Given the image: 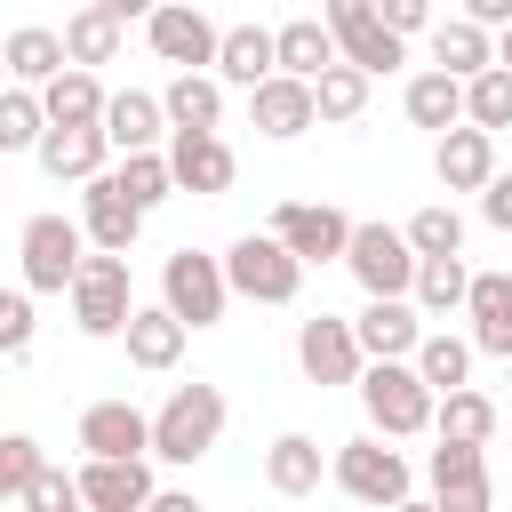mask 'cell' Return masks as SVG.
Returning <instances> with one entry per match:
<instances>
[{"mask_svg":"<svg viewBox=\"0 0 512 512\" xmlns=\"http://www.w3.org/2000/svg\"><path fill=\"white\" fill-rule=\"evenodd\" d=\"M416 240L408 224H352V248H344V272L360 280V296H416Z\"/></svg>","mask_w":512,"mask_h":512,"instance_id":"52a82bcc","label":"cell"},{"mask_svg":"<svg viewBox=\"0 0 512 512\" xmlns=\"http://www.w3.org/2000/svg\"><path fill=\"white\" fill-rule=\"evenodd\" d=\"M112 176H120V192H128L136 208H160V200L176 192V160H168L160 144H152V152H120V168H112Z\"/></svg>","mask_w":512,"mask_h":512,"instance_id":"8d00e7d4","label":"cell"},{"mask_svg":"<svg viewBox=\"0 0 512 512\" xmlns=\"http://www.w3.org/2000/svg\"><path fill=\"white\" fill-rule=\"evenodd\" d=\"M80 496H88V512H144L160 488H152L144 456H88L80 464Z\"/></svg>","mask_w":512,"mask_h":512,"instance_id":"d6986e66","label":"cell"},{"mask_svg":"<svg viewBox=\"0 0 512 512\" xmlns=\"http://www.w3.org/2000/svg\"><path fill=\"white\" fill-rule=\"evenodd\" d=\"M144 40H152V56L176 64V72H216V48H224V32H216L192 0H160L152 24H144Z\"/></svg>","mask_w":512,"mask_h":512,"instance_id":"8fae6325","label":"cell"},{"mask_svg":"<svg viewBox=\"0 0 512 512\" xmlns=\"http://www.w3.org/2000/svg\"><path fill=\"white\" fill-rule=\"evenodd\" d=\"M376 8H384V24H392V32H408V40L432 24V0H376Z\"/></svg>","mask_w":512,"mask_h":512,"instance_id":"bcb514c9","label":"cell"},{"mask_svg":"<svg viewBox=\"0 0 512 512\" xmlns=\"http://www.w3.org/2000/svg\"><path fill=\"white\" fill-rule=\"evenodd\" d=\"M328 64H344V40L328 32V16H288V24H280V72L320 80Z\"/></svg>","mask_w":512,"mask_h":512,"instance_id":"4316f807","label":"cell"},{"mask_svg":"<svg viewBox=\"0 0 512 512\" xmlns=\"http://www.w3.org/2000/svg\"><path fill=\"white\" fill-rule=\"evenodd\" d=\"M328 480H336L352 504H368V512H392L400 496H416V472H408V456H400L384 432H360V440H344Z\"/></svg>","mask_w":512,"mask_h":512,"instance_id":"5b68a950","label":"cell"},{"mask_svg":"<svg viewBox=\"0 0 512 512\" xmlns=\"http://www.w3.org/2000/svg\"><path fill=\"white\" fill-rule=\"evenodd\" d=\"M392 512H440V504H432V496H400Z\"/></svg>","mask_w":512,"mask_h":512,"instance_id":"681fc988","label":"cell"},{"mask_svg":"<svg viewBox=\"0 0 512 512\" xmlns=\"http://www.w3.org/2000/svg\"><path fill=\"white\" fill-rule=\"evenodd\" d=\"M464 16L488 24V32H504V24H512V0H464Z\"/></svg>","mask_w":512,"mask_h":512,"instance_id":"7dc6e473","label":"cell"},{"mask_svg":"<svg viewBox=\"0 0 512 512\" xmlns=\"http://www.w3.org/2000/svg\"><path fill=\"white\" fill-rule=\"evenodd\" d=\"M48 128H56V120H48L40 88H8V96H0V152H40Z\"/></svg>","mask_w":512,"mask_h":512,"instance_id":"d590c367","label":"cell"},{"mask_svg":"<svg viewBox=\"0 0 512 512\" xmlns=\"http://www.w3.org/2000/svg\"><path fill=\"white\" fill-rule=\"evenodd\" d=\"M144 512H200V496H192V488H160Z\"/></svg>","mask_w":512,"mask_h":512,"instance_id":"c3c4849f","label":"cell"},{"mask_svg":"<svg viewBox=\"0 0 512 512\" xmlns=\"http://www.w3.org/2000/svg\"><path fill=\"white\" fill-rule=\"evenodd\" d=\"M312 88H320V120H336V128H344V120H360V112H368L376 72H360V64H328Z\"/></svg>","mask_w":512,"mask_h":512,"instance_id":"f35d334b","label":"cell"},{"mask_svg":"<svg viewBox=\"0 0 512 512\" xmlns=\"http://www.w3.org/2000/svg\"><path fill=\"white\" fill-rule=\"evenodd\" d=\"M144 216H152V208H136V200L120 192V176H112V168L80 184V224H88V240H96V248L128 256V248H136V232H144Z\"/></svg>","mask_w":512,"mask_h":512,"instance_id":"2e32d148","label":"cell"},{"mask_svg":"<svg viewBox=\"0 0 512 512\" xmlns=\"http://www.w3.org/2000/svg\"><path fill=\"white\" fill-rule=\"evenodd\" d=\"M112 152H120V144H112V128H104V120H80V128H48L32 160H40L56 184H88V176H104V168H112Z\"/></svg>","mask_w":512,"mask_h":512,"instance_id":"9a60e30c","label":"cell"},{"mask_svg":"<svg viewBox=\"0 0 512 512\" xmlns=\"http://www.w3.org/2000/svg\"><path fill=\"white\" fill-rule=\"evenodd\" d=\"M472 336H448V328H432L424 344H416V376L432 384V392H456V384H472Z\"/></svg>","mask_w":512,"mask_h":512,"instance_id":"836d02e7","label":"cell"},{"mask_svg":"<svg viewBox=\"0 0 512 512\" xmlns=\"http://www.w3.org/2000/svg\"><path fill=\"white\" fill-rule=\"evenodd\" d=\"M432 64H440V72H456V80L488 72V64H496V40H488V24H472V16H448V24H432Z\"/></svg>","mask_w":512,"mask_h":512,"instance_id":"f546056e","label":"cell"},{"mask_svg":"<svg viewBox=\"0 0 512 512\" xmlns=\"http://www.w3.org/2000/svg\"><path fill=\"white\" fill-rule=\"evenodd\" d=\"M464 120H472V128H488V136H504V128H512V64H488V72H472V80H464Z\"/></svg>","mask_w":512,"mask_h":512,"instance_id":"e575fe53","label":"cell"},{"mask_svg":"<svg viewBox=\"0 0 512 512\" xmlns=\"http://www.w3.org/2000/svg\"><path fill=\"white\" fill-rule=\"evenodd\" d=\"M416 304L440 320V312H456V304H472V272H464V256H424L416 264Z\"/></svg>","mask_w":512,"mask_h":512,"instance_id":"74e56055","label":"cell"},{"mask_svg":"<svg viewBox=\"0 0 512 512\" xmlns=\"http://www.w3.org/2000/svg\"><path fill=\"white\" fill-rule=\"evenodd\" d=\"M432 432H440V440H472V448H488V440H496V400L472 392V384H456V392H440Z\"/></svg>","mask_w":512,"mask_h":512,"instance_id":"d6a6232c","label":"cell"},{"mask_svg":"<svg viewBox=\"0 0 512 512\" xmlns=\"http://www.w3.org/2000/svg\"><path fill=\"white\" fill-rule=\"evenodd\" d=\"M72 440L88 456H152V416L136 400H88L80 424H72Z\"/></svg>","mask_w":512,"mask_h":512,"instance_id":"e0dca14e","label":"cell"},{"mask_svg":"<svg viewBox=\"0 0 512 512\" xmlns=\"http://www.w3.org/2000/svg\"><path fill=\"white\" fill-rule=\"evenodd\" d=\"M432 176L448 184V192H488V176H496V136L488 128H448L440 144H432Z\"/></svg>","mask_w":512,"mask_h":512,"instance_id":"ffe728a7","label":"cell"},{"mask_svg":"<svg viewBox=\"0 0 512 512\" xmlns=\"http://www.w3.org/2000/svg\"><path fill=\"white\" fill-rule=\"evenodd\" d=\"M160 104H168V128H192V136L224 128V80L216 72H176L160 88Z\"/></svg>","mask_w":512,"mask_h":512,"instance_id":"83f0119b","label":"cell"},{"mask_svg":"<svg viewBox=\"0 0 512 512\" xmlns=\"http://www.w3.org/2000/svg\"><path fill=\"white\" fill-rule=\"evenodd\" d=\"M272 72H280V32H264V24H232L224 48H216V80H224V88H264Z\"/></svg>","mask_w":512,"mask_h":512,"instance_id":"7402d4cb","label":"cell"},{"mask_svg":"<svg viewBox=\"0 0 512 512\" xmlns=\"http://www.w3.org/2000/svg\"><path fill=\"white\" fill-rule=\"evenodd\" d=\"M328 472H336V456H320L312 432H280V440L264 448V488H272V496H312Z\"/></svg>","mask_w":512,"mask_h":512,"instance_id":"44dd1931","label":"cell"},{"mask_svg":"<svg viewBox=\"0 0 512 512\" xmlns=\"http://www.w3.org/2000/svg\"><path fill=\"white\" fill-rule=\"evenodd\" d=\"M408 240H416V256H464V216L448 200H432L408 216Z\"/></svg>","mask_w":512,"mask_h":512,"instance_id":"ab89813d","label":"cell"},{"mask_svg":"<svg viewBox=\"0 0 512 512\" xmlns=\"http://www.w3.org/2000/svg\"><path fill=\"white\" fill-rule=\"evenodd\" d=\"M64 48H72V64H112L120 56V16L104 8V0H80L72 16H64Z\"/></svg>","mask_w":512,"mask_h":512,"instance_id":"1f68e13d","label":"cell"},{"mask_svg":"<svg viewBox=\"0 0 512 512\" xmlns=\"http://www.w3.org/2000/svg\"><path fill=\"white\" fill-rule=\"evenodd\" d=\"M88 248H96V240H88V224H80V216H56V208L24 216V232H16L24 288H32V296H72V280H80Z\"/></svg>","mask_w":512,"mask_h":512,"instance_id":"7a4b0ae2","label":"cell"},{"mask_svg":"<svg viewBox=\"0 0 512 512\" xmlns=\"http://www.w3.org/2000/svg\"><path fill=\"white\" fill-rule=\"evenodd\" d=\"M224 416H232V408H224V384H200V376L176 384V392L152 408V456H160V464H200V456L224 440Z\"/></svg>","mask_w":512,"mask_h":512,"instance_id":"3957f363","label":"cell"},{"mask_svg":"<svg viewBox=\"0 0 512 512\" xmlns=\"http://www.w3.org/2000/svg\"><path fill=\"white\" fill-rule=\"evenodd\" d=\"M104 128H112V144H120V152H152L160 136H176V128H168V104H160V96H144V88H120V96L104 104Z\"/></svg>","mask_w":512,"mask_h":512,"instance_id":"f1b7e54d","label":"cell"},{"mask_svg":"<svg viewBox=\"0 0 512 512\" xmlns=\"http://www.w3.org/2000/svg\"><path fill=\"white\" fill-rule=\"evenodd\" d=\"M472 344L488 360H512V264L504 272H472Z\"/></svg>","mask_w":512,"mask_h":512,"instance_id":"cb8c5ba5","label":"cell"},{"mask_svg":"<svg viewBox=\"0 0 512 512\" xmlns=\"http://www.w3.org/2000/svg\"><path fill=\"white\" fill-rule=\"evenodd\" d=\"M184 336H192V328H184L168 304H136V320H128L120 344H128V360H136L144 376H168V368L184 360Z\"/></svg>","mask_w":512,"mask_h":512,"instance_id":"603a6c76","label":"cell"},{"mask_svg":"<svg viewBox=\"0 0 512 512\" xmlns=\"http://www.w3.org/2000/svg\"><path fill=\"white\" fill-rule=\"evenodd\" d=\"M296 368H304L312 384H360L368 344H360V328H352V320L312 312V320H296Z\"/></svg>","mask_w":512,"mask_h":512,"instance_id":"30bf717a","label":"cell"},{"mask_svg":"<svg viewBox=\"0 0 512 512\" xmlns=\"http://www.w3.org/2000/svg\"><path fill=\"white\" fill-rule=\"evenodd\" d=\"M408 128H432V136H448V128H464V80L456 72H440V64H424L416 80H408Z\"/></svg>","mask_w":512,"mask_h":512,"instance_id":"484cf974","label":"cell"},{"mask_svg":"<svg viewBox=\"0 0 512 512\" xmlns=\"http://www.w3.org/2000/svg\"><path fill=\"white\" fill-rule=\"evenodd\" d=\"M0 56H8V80H16V88H48V80H56L64 64H72L64 32H48V24H16Z\"/></svg>","mask_w":512,"mask_h":512,"instance_id":"d4e9b609","label":"cell"},{"mask_svg":"<svg viewBox=\"0 0 512 512\" xmlns=\"http://www.w3.org/2000/svg\"><path fill=\"white\" fill-rule=\"evenodd\" d=\"M352 392H360V408H368V432H384V440H416V432H432V416H440V392L416 376V360H368Z\"/></svg>","mask_w":512,"mask_h":512,"instance_id":"6da1fadb","label":"cell"},{"mask_svg":"<svg viewBox=\"0 0 512 512\" xmlns=\"http://www.w3.org/2000/svg\"><path fill=\"white\" fill-rule=\"evenodd\" d=\"M128 320H136V296H128V256L88 248V264H80V280H72V328L104 344V336H128Z\"/></svg>","mask_w":512,"mask_h":512,"instance_id":"ba28073f","label":"cell"},{"mask_svg":"<svg viewBox=\"0 0 512 512\" xmlns=\"http://www.w3.org/2000/svg\"><path fill=\"white\" fill-rule=\"evenodd\" d=\"M160 304L184 320V328H216L224 320V304H232V272H224V256H208V248H168L160 256Z\"/></svg>","mask_w":512,"mask_h":512,"instance_id":"277c9868","label":"cell"},{"mask_svg":"<svg viewBox=\"0 0 512 512\" xmlns=\"http://www.w3.org/2000/svg\"><path fill=\"white\" fill-rule=\"evenodd\" d=\"M424 320H432V312H424L416 296H368L352 328H360V344H368V360H416V344L432 336Z\"/></svg>","mask_w":512,"mask_h":512,"instance_id":"5bb4252c","label":"cell"},{"mask_svg":"<svg viewBox=\"0 0 512 512\" xmlns=\"http://www.w3.org/2000/svg\"><path fill=\"white\" fill-rule=\"evenodd\" d=\"M16 504H24V512H88V496H80V472L64 480L56 464H48V472H40V480H32V488H24Z\"/></svg>","mask_w":512,"mask_h":512,"instance_id":"7bdbcfd3","label":"cell"},{"mask_svg":"<svg viewBox=\"0 0 512 512\" xmlns=\"http://www.w3.org/2000/svg\"><path fill=\"white\" fill-rule=\"evenodd\" d=\"M248 120H256V136L296 144L304 128H320V88L296 80V72H272L264 88H248Z\"/></svg>","mask_w":512,"mask_h":512,"instance_id":"4fadbf2b","label":"cell"},{"mask_svg":"<svg viewBox=\"0 0 512 512\" xmlns=\"http://www.w3.org/2000/svg\"><path fill=\"white\" fill-rule=\"evenodd\" d=\"M504 384H512V360H504Z\"/></svg>","mask_w":512,"mask_h":512,"instance_id":"816d5d0a","label":"cell"},{"mask_svg":"<svg viewBox=\"0 0 512 512\" xmlns=\"http://www.w3.org/2000/svg\"><path fill=\"white\" fill-rule=\"evenodd\" d=\"M0 352H8V360H24V352H32V288L0 296Z\"/></svg>","mask_w":512,"mask_h":512,"instance_id":"ee69618b","label":"cell"},{"mask_svg":"<svg viewBox=\"0 0 512 512\" xmlns=\"http://www.w3.org/2000/svg\"><path fill=\"white\" fill-rule=\"evenodd\" d=\"M40 104H48V120H56V128H80V120H104V104H112V96H104V80H96L88 64H64V72L40 88Z\"/></svg>","mask_w":512,"mask_h":512,"instance_id":"4dcf8cb0","label":"cell"},{"mask_svg":"<svg viewBox=\"0 0 512 512\" xmlns=\"http://www.w3.org/2000/svg\"><path fill=\"white\" fill-rule=\"evenodd\" d=\"M40 472H48L40 440H32V432H8V440H0V496H24Z\"/></svg>","mask_w":512,"mask_h":512,"instance_id":"60d3db41","label":"cell"},{"mask_svg":"<svg viewBox=\"0 0 512 512\" xmlns=\"http://www.w3.org/2000/svg\"><path fill=\"white\" fill-rule=\"evenodd\" d=\"M496 64H512V24H504V32H496Z\"/></svg>","mask_w":512,"mask_h":512,"instance_id":"f907efd6","label":"cell"},{"mask_svg":"<svg viewBox=\"0 0 512 512\" xmlns=\"http://www.w3.org/2000/svg\"><path fill=\"white\" fill-rule=\"evenodd\" d=\"M272 232H280L304 264H344V248H352V216L328 208V200H280V208H272Z\"/></svg>","mask_w":512,"mask_h":512,"instance_id":"7c38bea8","label":"cell"},{"mask_svg":"<svg viewBox=\"0 0 512 512\" xmlns=\"http://www.w3.org/2000/svg\"><path fill=\"white\" fill-rule=\"evenodd\" d=\"M320 16H328V32L344 40V64H360V72H376V80L408 64V32H392L376 0H328Z\"/></svg>","mask_w":512,"mask_h":512,"instance_id":"9c48e42d","label":"cell"},{"mask_svg":"<svg viewBox=\"0 0 512 512\" xmlns=\"http://www.w3.org/2000/svg\"><path fill=\"white\" fill-rule=\"evenodd\" d=\"M480 216H488L496 232H512V168H496V176H488V192H480Z\"/></svg>","mask_w":512,"mask_h":512,"instance_id":"f6af8a7d","label":"cell"},{"mask_svg":"<svg viewBox=\"0 0 512 512\" xmlns=\"http://www.w3.org/2000/svg\"><path fill=\"white\" fill-rule=\"evenodd\" d=\"M432 504H440V512H496L488 464H480V472H456V480H432Z\"/></svg>","mask_w":512,"mask_h":512,"instance_id":"b9f144b4","label":"cell"},{"mask_svg":"<svg viewBox=\"0 0 512 512\" xmlns=\"http://www.w3.org/2000/svg\"><path fill=\"white\" fill-rule=\"evenodd\" d=\"M168 160H176V192H200V200H224L232 176H240V160H232V144H224L216 128H208V136L176 128V136H168Z\"/></svg>","mask_w":512,"mask_h":512,"instance_id":"ac0fdd59","label":"cell"},{"mask_svg":"<svg viewBox=\"0 0 512 512\" xmlns=\"http://www.w3.org/2000/svg\"><path fill=\"white\" fill-rule=\"evenodd\" d=\"M224 272H232V296H248V304H296V288H304V256L280 232H240L224 248Z\"/></svg>","mask_w":512,"mask_h":512,"instance_id":"8992f818","label":"cell"}]
</instances>
